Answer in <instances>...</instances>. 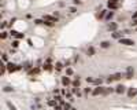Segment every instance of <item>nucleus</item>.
Masks as SVG:
<instances>
[{
  "mask_svg": "<svg viewBox=\"0 0 137 110\" xmlns=\"http://www.w3.org/2000/svg\"><path fill=\"white\" fill-rule=\"evenodd\" d=\"M92 95H93V96H97V95H104V87L97 85L96 88H93V89H92Z\"/></svg>",
  "mask_w": 137,
  "mask_h": 110,
  "instance_id": "f257e3e1",
  "label": "nucleus"
},
{
  "mask_svg": "<svg viewBox=\"0 0 137 110\" xmlns=\"http://www.w3.org/2000/svg\"><path fill=\"white\" fill-rule=\"evenodd\" d=\"M121 4L114 1V0H108L107 1V7H108V10H116V8H119Z\"/></svg>",
  "mask_w": 137,
  "mask_h": 110,
  "instance_id": "f03ea898",
  "label": "nucleus"
},
{
  "mask_svg": "<svg viewBox=\"0 0 137 110\" xmlns=\"http://www.w3.org/2000/svg\"><path fill=\"white\" fill-rule=\"evenodd\" d=\"M7 70L10 73H12V72H17V70H21V66H18V65H15V63H7Z\"/></svg>",
  "mask_w": 137,
  "mask_h": 110,
  "instance_id": "7ed1b4c3",
  "label": "nucleus"
},
{
  "mask_svg": "<svg viewBox=\"0 0 137 110\" xmlns=\"http://www.w3.org/2000/svg\"><path fill=\"white\" fill-rule=\"evenodd\" d=\"M133 76H134V69L132 68V66H129V68L126 69V74H125V77H126V79H132Z\"/></svg>",
  "mask_w": 137,
  "mask_h": 110,
  "instance_id": "20e7f679",
  "label": "nucleus"
},
{
  "mask_svg": "<svg viewBox=\"0 0 137 110\" xmlns=\"http://www.w3.org/2000/svg\"><path fill=\"white\" fill-rule=\"evenodd\" d=\"M119 43L123 45H133L134 44V41L130 40V39H119Z\"/></svg>",
  "mask_w": 137,
  "mask_h": 110,
  "instance_id": "39448f33",
  "label": "nucleus"
},
{
  "mask_svg": "<svg viewBox=\"0 0 137 110\" xmlns=\"http://www.w3.org/2000/svg\"><path fill=\"white\" fill-rule=\"evenodd\" d=\"M126 91V87L123 85V84H118V85L115 87V92L116 94H123Z\"/></svg>",
  "mask_w": 137,
  "mask_h": 110,
  "instance_id": "423d86ee",
  "label": "nucleus"
},
{
  "mask_svg": "<svg viewBox=\"0 0 137 110\" xmlns=\"http://www.w3.org/2000/svg\"><path fill=\"white\" fill-rule=\"evenodd\" d=\"M137 95V88H127V96L129 98H134V96Z\"/></svg>",
  "mask_w": 137,
  "mask_h": 110,
  "instance_id": "0eeeda50",
  "label": "nucleus"
},
{
  "mask_svg": "<svg viewBox=\"0 0 137 110\" xmlns=\"http://www.w3.org/2000/svg\"><path fill=\"white\" fill-rule=\"evenodd\" d=\"M107 29H108L110 32H115L116 29H118V24H115V22H111V24L107 25Z\"/></svg>",
  "mask_w": 137,
  "mask_h": 110,
  "instance_id": "6e6552de",
  "label": "nucleus"
},
{
  "mask_svg": "<svg viewBox=\"0 0 137 110\" xmlns=\"http://www.w3.org/2000/svg\"><path fill=\"white\" fill-rule=\"evenodd\" d=\"M107 13H108V11H107V10H100L99 13L96 14V17L99 18V19H103V18H106Z\"/></svg>",
  "mask_w": 137,
  "mask_h": 110,
  "instance_id": "1a4fd4ad",
  "label": "nucleus"
},
{
  "mask_svg": "<svg viewBox=\"0 0 137 110\" xmlns=\"http://www.w3.org/2000/svg\"><path fill=\"white\" fill-rule=\"evenodd\" d=\"M71 80H70V79H68V77H67V76H65V77H62V84H63V85H70V84H71Z\"/></svg>",
  "mask_w": 137,
  "mask_h": 110,
  "instance_id": "9d476101",
  "label": "nucleus"
},
{
  "mask_svg": "<svg viewBox=\"0 0 137 110\" xmlns=\"http://www.w3.org/2000/svg\"><path fill=\"white\" fill-rule=\"evenodd\" d=\"M10 33H11V36H15V37H17L18 40H19V39H23V37H25L23 33H18V32H15V30H11Z\"/></svg>",
  "mask_w": 137,
  "mask_h": 110,
  "instance_id": "9b49d317",
  "label": "nucleus"
},
{
  "mask_svg": "<svg viewBox=\"0 0 137 110\" xmlns=\"http://www.w3.org/2000/svg\"><path fill=\"white\" fill-rule=\"evenodd\" d=\"M122 32H118V30H115V32H113V37L114 39H118V40H119V39H122Z\"/></svg>",
  "mask_w": 137,
  "mask_h": 110,
  "instance_id": "f8f14e48",
  "label": "nucleus"
},
{
  "mask_svg": "<svg viewBox=\"0 0 137 110\" xmlns=\"http://www.w3.org/2000/svg\"><path fill=\"white\" fill-rule=\"evenodd\" d=\"M71 85L73 87H75V88H80V85H81V82H80V77L77 76V79L74 80V81L71 82Z\"/></svg>",
  "mask_w": 137,
  "mask_h": 110,
  "instance_id": "ddd939ff",
  "label": "nucleus"
},
{
  "mask_svg": "<svg viewBox=\"0 0 137 110\" xmlns=\"http://www.w3.org/2000/svg\"><path fill=\"white\" fill-rule=\"evenodd\" d=\"M40 73V68H34L32 70H29V76H34V74H38Z\"/></svg>",
  "mask_w": 137,
  "mask_h": 110,
  "instance_id": "4468645a",
  "label": "nucleus"
},
{
  "mask_svg": "<svg viewBox=\"0 0 137 110\" xmlns=\"http://www.w3.org/2000/svg\"><path fill=\"white\" fill-rule=\"evenodd\" d=\"M111 92H115V88H111V87L104 88V95H108V94H111Z\"/></svg>",
  "mask_w": 137,
  "mask_h": 110,
  "instance_id": "2eb2a0df",
  "label": "nucleus"
},
{
  "mask_svg": "<svg viewBox=\"0 0 137 110\" xmlns=\"http://www.w3.org/2000/svg\"><path fill=\"white\" fill-rule=\"evenodd\" d=\"M110 45H111L110 41H102V43H100V47H102V48H108Z\"/></svg>",
  "mask_w": 137,
  "mask_h": 110,
  "instance_id": "dca6fc26",
  "label": "nucleus"
},
{
  "mask_svg": "<svg viewBox=\"0 0 137 110\" xmlns=\"http://www.w3.org/2000/svg\"><path fill=\"white\" fill-rule=\"evenodd\" d=\"M88 56H93V55H95V48L93 47H88Z\"/></svg>",
  "mask_w": 137,
  "mask_h": 110,
  "instance_id": "f3484780",
  "label": "nucleus"
},
{
  "mask_svg": "<svg viewBox=\"0 0 137 110\" xmlns=\"http://www.w3.org/2000/svg\"><path fill=\"white\" fill-rule=\"evenodd\" d=\"M6 72H7V65L4 63V62H1V72H0V74L3 76Z\"/></svg>",
  "mask_w": 137,
  "mask_h": 110,
  "instance_id": "a211bd4d",
  "label": "nucleus"
},
{
  "mask_svg": "<svg viewBox=\"0 0 137 110\" xmlns=\"http://www.w3.org/2000/svg\"><path fill=\"white\" fill-rule=\"evenodd\" d=\"M55 69H56V72H60L62 69H63V65H62L60 62H56V65H55Z\"/></svg>",
  "mask_w": 137,
  "mask_h": 110,
  "instance_id": "6ab92c4d",
  "label": "nucleus"
},
{
  "mask_svg": "<svg viewBox=\"0 0 137 110\" xmlns=\"http://www.w3.org/2000/svg\"><path fill=\"white\" fill-rule=\"evenodd\" d=\"M7 106H8V109H10V110H17V107L14 106V105L10 102V100H7Z\"/></svg>",
  "mask_w": 137,
  "mask_h": 110,
  "instance_id": "aec40b11",
  "label": "nucleus"
},
{
  "mask_svg": "<svg viewBox=\"0 0 137 110\" xmlns=\"http://www.w3.org/2000/svg\"><path fill=\"white\" fill-rule=\"evenodd\" d=\"M113 17H114V13H113V11H108V13H107V15H106V19L110 21Z\"/></svg>",
  "mask_w": 137,
  "mask_h": 110,
  "instance_id": "412c9836",
  "label": "nucleus"
},
{
  "mask_svg": "<svg viewBox=\"0 0 137 110\" xmlns=\"http://www.w3.org/2000/svg\"><path fill=\"white\" fill-rule=\"evenodd\" d=\"M3 91H4V92H12L14 88H12V87H4Z\"/></svg>",
  "mask_w": 137,
  "mask_h": 110,
  "instance_id": "4be33fe9",
  "label": "nucleus"
},
{
  "mask_svg": "<svg viewBox=\"0 0 137 110\" xmlns=\"http://www.w3.org/2000/svg\"><path fill=\"white\" fill-rule=\"evenodd\" d=\"M114 79H115V81H118V80L122 79V74H121V73H115V74H114Z\"/></svg>",
  "mask_w": 137,
  "mask_h": 110,
  "instance_id": "5701e85b",
  "label": "nucleus"
},
{
  "mask_svg": "<svg viewBox=\"0 0 137 110\" xmlns=\"http://www.w3.org/2000/svg\"><path fill=\"white\" fill-rule=\"evenodd\" d=\"M93 82H95L96 85H100V84L103 82V79H95V80H93Z\"/></svg>",
  "mask_w": 137,
  "mask_h": 110,
  "instance_id": "b1692460",
  "label": "nucleus"
},
{
  "mask_svg": "<svg viewBox=\"0 0 137 110\" xmlns=\"http://www.w3.org/2000/svg\"><path fill=\"white\" fill-rule=\"evenodd\" d=\"M114 80H115V79H114V76H110V77H107V79H106V81L108 82V84H111Z\"/></svg>",
  "mask_w": 137,
  "mask_h": 110,
  "instance_id": "393cba45",
  "label": "nucleus"
},
{
  "mask_svg": "<svg viewBox=\"0 0 137 110\" xmlns=\"http://www.w3.org/2000/svg\"><path fill=\"white\" fill-rule=\"evenodd\" d=\"M63 110H71L70 103H65V105H63Z\"/></svg>",
  "mask_w": 137,
  "mask_h": 110,
  "instance_id": "a878e982",
  "label": "nucleus"
},
{
  "mask_svg": "<svg viewBox=\"0 0 137 110\" xmlns=\"http://www.w3.org/2000/svg\"><path fill=\"white\" fill-rule=\"evenodd\" d=\"M44 69H45V70H48V72H51V70H52V65L47 63V65H44Z\"/></svg>",
  "mask_w": 137,
  "mask_h": 110,
  "instance_id": "bb28decb",
  "label": "nucleus"
},
{
  "mask_svg": "<svg viewBox=\"0 0 137 110\" xmlns=\"http://www.w3.org/2000/svg\"><path fill=\"white\" fill-rule=\"evenodd\" d=\"M66 74H67V76H71V74H73V69H71V68L66 69Z\"/></svg>",
  "mask_w": 137,
  "mask_h": 110,
  "instance_id": "cd10ccee",
  "label": "nucleus"
},
{
  "mask_svg": "<svg viewBox=\"0 0 137 110\" xmlns=\"http://www.w3.org/2000/svg\"><path fill=\"white\" fill-rule=\"evenodd\" d=\"M62 109H63L62 105H55V106H54V110H62Z\"/></svg>",
  "mask_w": 137,
  "mask_h": 110,
  "instance_id": "c85d7f7f",
  "label": "nucleus"
},
{
  "mask_svg": "<svg viewBox=\"0 0 137 110\" xmlns=\"http://www.w3.org/2000/svg\"><path fill=\"white\" fill-rule=\"evenodd\" d=\"M56 100H48V105H49V106H55V105H56Z\"/></svg>",
  "mask_w": 137,
  "mask_h": 110,
  "instance_id": "c756f323",
  "label": "nucleus"
},
{
  "mask_svg": "<svg viewBox=\"0 0 137 110\" xmlns=\"http://www.w3.org/2000/svg\"><path fill=\"white\" fill-rule=\"evenodd\" d=\"M34 22H36V25H41V24H44V19H36Z\"/></svg>",
  "mask_w": 137,
  "mask_h": 110,
  "instance_id": "7c9ffc66",
  "label": "nucleus"
},
{
  "mask_svg": "<svg viewBox=\"0 0 137 110\" xmlns=\"http://www.w3.org/2000/svg\"><path fill=\"white\" fill-rule=\"evenodd\" d=\"M30 63H25V70H30Z\"/></svg>",
  "mask_w": 137,
  "mask_h": 110,
  "instance_id": "2f4dec72",
  "label": "nucleus"
},
{
  "mask_svg": "<svg viewBox=\"0 0 137 110\" xmlns=\"http://www.w3.org/2000/svg\"><path fill=\"white\" fill-rule=\"evenodd\" d=\"M1 59H3V62H6L7 59H8V56H7V54H3V55H1Z\"/></svg>",
  "mask_w": 137,
  "mask_h": 110,
  "instance_id": "473e14b6",
  "label": "nucleus"
},
{
  "mask_svg": "<svg viewBox=\"0 0 137 110\" xmlns=\"http://www.w3.org/2000/svg\"><path fill=\"white\" fill-rule=\"evenodd\" d=\"M84 92H85V94H92V89H91V88H85V89H84Z\"/></svg>",
  "mask_w": 137,
  "mask_h": 110,
  "instance_id": "72a5a7b5",
  "label": "nucleus"
},
{
  "mask_svg": "<svg viewBox=\"0 0 137 110\" xmlns=\"http://www.w3.org/2000/svg\"><path fill=\"white\" fill-rule=\"evenodd\" d=\"M18 45H19V43H18V40H15V41L12 43V47H14V48H17Z\"/></svg>",
  "mask_w": 137,
  "mask_h": 110,
  "instance_id": "f704fd0d",
  "label": "nucleus"
},
{
  "mask_svg": "<svg viewBox=\"0 0 137 110\" xmlns=\"http://www.w3.org/2000/svg\"><path fill=\"white\" fill-rule=\"evenodd\" d=\"M0 37H1V40H4V39H7V33H6V32H3V33H1V36H0Z\"/></svg>",
  "mask_w": 137,
  "mask_h": 110,
  "instance_id": "c9c22d12",
  "label": "nucleus"
},
{
  "mask_svg": "<svg viewBox=\"0 0 137 110\" xmlns=\"http://www.w3.org/2000/svg\"><path fill=\"white\" fill-rule=\"evenodd\" d=\"M93 80L95 79H92V77H86V81L88 82H93Z\"/></svg>",
  "mask_w": 137,
  "mask_h": 110,
  "instance_id": "e433bc0d",
  "label": "nucleus"
},
{
  "mask_svg": "<svg viewBox=\"0 0 137 110\" xmlns=\"http://www.w3.org/2000/svg\"><path fill=\"white\" fill-rule=\"evenodd\" d=\"M130 25H132V26H137V19H133V22H132Z\"/></svg>",
  "mask_w": 137,
  "mask_h": 110,
  "instance_id": "4c0bfd02",
  "label": "nucleus"
},
{
  "mask_svg": "<svg viewBox=\"0 0 137 110\" xmlns=\"http://www.w3.org/2000/svg\"><path fill=\"white\" fill-rule=\"evenodd\" d=\"M70 11H71V13H75V11H77V8H75V7H70Z\"/></svg>",
  "mask_w": 137,
  "mask_h": 110,
  "instance_id": "58836bf2",
  "label": "nucleus"
},
{
  "mask_svg": "<svg viewBox=\"0 0 137 110\" xmlns=\"http://www.w3.org/2000/svg\"><path fill=\"white\" fill-rule=\"evenodd\" d=\"M66 96H67V98H68L70 100H73V99H71V94H68V92H67V94H66Z\"/></svg>",
  "mask_w": 137,
  "mask_h": 110,
  "instance_id": "ea45409f",
  "label": "nucleus"
},
{
  "mask_svg": "<svg viewBox=\"0 0 137 110\" xmlns=\"http://www.w3.org/2000/svg\"><path fill=\"white\" fill-rule=\"evenodd\" d=\"M132 18H133V19H137V11L133 14V17H132Z\"/></svg>",
  "mask_w": 137,
  "mask_h": 110,
  "instance_id": "a19ab883",
  "label": "nucleus"
},
{
  "mask_svg": "<svg viewBox=\"0 0 137 110\" xmlns=\"http://www.w3.org/2000/svg\"><path fill=\"white\" fill-rule=\"evenodd\" d=\"M59 94V89H54V95H58Z\"/></svg>",
  "mask_w": 137,
  "mask_h": 110,
  "instance_id": "79ce46f5",
  "label": "nucleus"
},
{
  "mask_svg": "<svg viewBox=\"0 0 137 110\" xmlns=\"http://www.w3.org/2000/svg\"><path fill=\"white\" fill-rule=\"evenodd\" d=\"M74 4H81V0H74Z\"/></svg>",
  "mask_w": 137,
  "mask_h": 110,
  "instance_id": "37998d69",
  "label": "nucleus"
},
{
  "mask_svg": "<svg viewBox=\"0 0 137 110\" xmlns=\"http://www.w3.org/2000/svg\"><path fill=\"white\" fill-rule=\"evenodd\" d=\"M114 1H116V3H122V0H114Z\"/></svg>",
  "mask_w": 137,
  "mask_h": 110,
  "instance_id": "c03bdc74",
  "label": "nucleus"
},
{
  "mask_svg": "<svg viewBox=\"0 0 137 110\" xmlns=\"http://www.w3.org/2000/svg\"><path fill=\"white\" fill-rule=\"evenodd\" d=\"M71 110H77V109H75V107H71Z\"/></svg>",
  "mask_w": 137,
  "mask_h": 110,
  "instance_id": "a18cd8bd",
  "label": "nucleus"
}]
</instances>
